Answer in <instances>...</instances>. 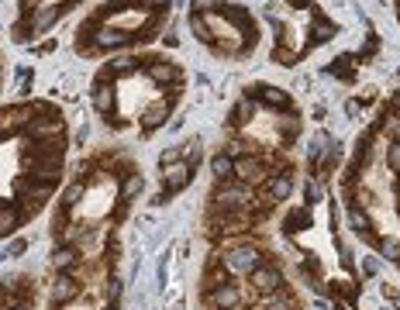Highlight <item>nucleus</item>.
<instances>
[{"label":"nucleus","instance_id":"7","mask_svg":"<svg viewBox=\"0 0 400 310\" xmlns=\"http://www.w3.org/2000/svg\"><path fill=\"white\" fill-rule=\"evenodd\" d=\"M290 190H294L290 176H287V173H276V176L266 183V200H269V204H280V200L290 197Z\"/></svg>","mask_w":400,"mask_h":310},{"label":"nucleus","instance_id":"10","mask_svg":"<svg viewBox=\"0 0 400 310\" xmlns=\"http://www.w3.org/2000/svg\"><path fill=\"white\" fill-rule=\"evenodd\" d=\"M210 169H214V176H217V180H231V176H235V159L221 152V155H214Z\"/></svg>","mask_w":400,"mask_h":310},{"label":"nucleus","instance_id":"16","mask_svg":"<svg viewBox=\"0 0 400 310\" xmlns=\"http://www.w3.org/2000/svg\"><path fill=\"white\" fill-rule=\"evenodd\" d=\"M380 252H383V259H390V262H400V245H397V241H390V238H380Z\"/></svg>","mask_w":400,"mask_h":310},{"label":"nucleus","instance_id":"19","mask_svg":"<svg viewBox=\"0 0 400 310\" xmlns=\"http://www.w3.org/2000/svg\"><path fill=\"white\" fill-rule=\"evenodd\" d=\"M303 197H307V204H317V200H321V183H307Z\"/></svg>","mask_w":400,"mask_h":310},{"label":"nucleus","instance_id":"23","mask_svg":"<svg viewBox=\"0 0 400 310\" xmlns=\"http://www.w3.org/2000/svg\"><path fill=\"white\" fill-rule=\"evenodd\" d=\"M383 293H387V300H394V304H397V307H400V293H397V290H394V286H387Z\"/></svg>","mask_w":400,"mask_h":310},{"label":"nucleus","instance_id":"1","mask_svg":"<svg viewBox=\"0 0 400 310\" xmlns=\"http://www.w3.org/2000/svg\"><path fill=\"white\" fill-rule=\"evenodd\" d=\"M221 266H224V273H228V276H231V273L249 276L256 266H262V255H259L256 248H231V252L221 259Z\"/></svg>","mask_w":400,"mask_h":310},{"label":"nucleus","instance_id":"18","mask_svg":"<svg viewBox=\"0 0 400 310\" xmlns=\"http://www.w3.org/2000/svg\"><path fill=\"white\" fill-rule=\"evenodd\" d=\"M80 197H83V183H73V187L66 190V200H62V204H66V207H73L76 200H80Z\"/></svg>","mask_w":400,"mask_h":310},{"label":"nucleus","instance_id":"12","mask_svg":"<svg viewBox=\"0 0 400 310\" xmlns=\"http://www.w3.org/2000/svg\"><path fill=\"white\" fill-rule=\"evenodd\" d=\"M142 187H145V176H142V173H131V176L124 180V187H121V200L128 204V200H131V197H135Z\"/></svg>","mask_w":400,"mask_h":310},{"label":"nucleus","instance_id":"4","mask_svg":"<svg viewBox=\"0 0 400 310\" xmlns=\"http://www.w3.org/2000/svg\"><path fill=\"white\" fill-rule=\"evenodd\" d=\"M214 200L221 210H238V207L249 204V187L245 183H231V187H221L217 193H214Z\"/></svg>","mask_w":400,"mask_h":310},{"label":"nucleus","instance_id":"11","mask_svg":"<svg viewBox=\"0 0 400 310\" xmlns=\"http://www.w3.org/2000/svg\"><path fill=\"white\" fill-rule=\"evenodd\" d=\"M256 94L269 103V107H287V103H290V97H287L283 90H276V87H256Z\"/></svg>","mask_w":400,"mask_h":310},{"label":"nucleus","instance_id":"22","mask_svg":"<svg viewBox=\"0 0 400 310\" xmlns=\"http://www.w3.org/2000/svg\"><path fill=\"white\" fill-rule=\"evenodd\" d=\"M21 252H24V241H14V245L7 248V255H10V259H14V255H21Z\"/></svg>","mask_w":400,"mask_h":310},{"label":"nucleus","instance_id":"17","mask_svg":"<svg viewBox=\"0 0 400 310\" xmlns=\"http://www.w3.org/2000/svg\"><path fill=\"white\" fill-rule=\"evenodd\" d=\"M349 221H352V227H356L359 234H366V231H369V221L362 217V210H359V207H352V210H349Z\"/></svg>","mask_w":400,"mask_h":310},{"label":"nucleus","instance_id":"20","mask_svg":"<svg viewBox=\"0 0 400 310\" xmlns=\"http://www.w3.org/2000/svg\"><path fill=\"white\" fill-rule=\"evenodd\" d=\"M390 169L400 173V145H390Z\"/></svg>","mask_w":400,"mask_h":310},{"label":"nucleus","instance_id":"5","mask_svg":"<svg viewBox=\"0 0 400 310\" xmlns=\"http://www.w3.org/2000/svg\"><path fill=\"white\" fill-rule=\"evenodd\" d=\"M262 173H266V169H262V162H259V159H252V155L235 159V180H238V183H245V187H249V183H259V180H262Z\"/></svg>","mask_w":400,"mask_h":310},{"label":"nucleus","instance_id":"15","mask_svg":"<svg viewBox=\"0 0 400 310\" xmlns=\"http://www.w3.org/2000/svg\"><path fill=\"white\" fill-rule=\"evenodd\" d=\"M173 73H176V69H173V62H156V66L149 69V76H152L156 83H166V80H173Z\"/></svg>","mask_w":400,"mask_h":310},{"label":"nucleus","instance_id":"21","mask_svg":"<svg viewBox=\"0 0 400 310\" xmlns=\"http://www.w3.org/2000/svg\"><path fill=\"white\" fill-rule=\"evenodd\" d=\"M362 273H366V276H376V262H373V259H362Z\"/></svg>","mask_w":400,"mask_h":310},{"label":"nucleus","instance_id":"6","mask_svg":"<svg viewBox=\"0 0 400 310\" xmlns=\"http://www.w3.org/2000/svg\"><path fill=\"white\" fill-rule=\"evenodd\" d=\"M190 169L187 162H173V169H166V193H180L190 183Z\"/></svg>","mask_w":400,"mask_h":310},{"label":"nucleus","instance_id":"13","mask_svg":"<svg viewBox=\"0 0 400 310\" xmlns=\"http://www.w3.org/2000/svg\"><path fill=\"white\" fill-rule=\"evenodd\" d=\"M17 221H21V217H17V210H14V207H0V238H3V234H10V231L17 227Z\"/></svg>","mask_w":400,"mask_h":310},{"label":"nucleus","instance_id":"9","mask_svg":"<svg viewBox=\"0 0 400 310\" xmlns=\"http://www.w3.org/2000/svg\"><path fill=\"white\" fill-rule=\"evenodd\" d=\"M52 266H56V273H66V276H73V273H76V252H73V248H56V255H52Z\"/></svg>","mask_w":400,"mask_h":310},{"label":"nucleus","instance_id":"3","mask_svg":"<svg viewBox=\"0 0 400 310\" xmlns=\"http://www.w3.org/2000/svg\"><path fill=\"white\" fill-rule=\"evenodd\" d=\"M249 283H252V290H259V293H273V290H280V283H283V276H280V269L276 266H256L252 273H249Z\"/></svg>","mask_w":400,"mask_h":310},{"label":"nucleus","instance_id":"14","mask_svg":"<svg viewBox=\"0 0 400 310\" xmlns=\"http://www.w3.org/2000/svg\"><path fill=\"white\" fill-rule=\"evenodd\" d=\"M94 107H97L100 114H110V107H114V90L97 87V94H94Z\"/></svg>","mask_w":400,"mask_h":310},{"label":"nucleus","instance_id":"2","mask_svg":"<svg viewBox=\"0 0 400 310\" xmlns=\"http://www.w3.org/2000/svg\"><path fill=\"white\" fill-rule=\"evenodd\" d=\"M207 304H210L214 310H242L245 297H242V290L228 279V283H221V286L207 290Z\"/></svg>","mask_w":400,"mask_h":310},{"label":"nucleus","instance_id":"8","mask_svg":"<svg viewBox=\"0 0 400 310\" xmlns=\"http://www.w3.org/2000/svg\"><path fill=\"white\" fill-rule=\"evenodd\" d=\"M76 297H80V286H76V279L62 273V276L52 283V300H56V304H69V300H76Z\"/></svg>","mask_w":400,"mask_h":310},{"label":"nucleus","instance_id":"24","mask_svg":"<svg viewBox=\"0 0 400 310\" xmlns=\"http://www.w3.org/2000/svg\"><path fill=\"white\" fill-rule=\"evenodd\" d=\"M3 297H7V290H3V283H0V304H3Z\"/></svg>","mask_w":400,"mask_h":310}]
</instances>
